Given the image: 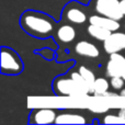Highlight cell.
<instances>
[{
	"mask_svg": "<svg viewBox=\"0 0 125 125\" xmlns=\"http://www.w3.org/2000/svg\"><path fill=\"white\" fill-rule=\"evenodd\" d=\"M75 52L77 55L88 58H97L100 56V50L89 41H79L75 45Z\"/></svg>",
	"mask_w": 125,
	"mask_h": 125,
	"instance_id": "cell-7",
	"label": "cell"
},
{
	"mask_svg": "<svg viewBox=\"0 0 125 125\" xmlns=\"http://www.w3.org/2000/svg\"><path fill=\"white\" fill-rule=\"evenodd\" d=\"M110 59H112L117 65L122 73V77L125 80V56L121 55L120 53H113V54H110Z\"/></svg>",
	"mask_w": 125,
	"mask_h": 125,
	"instance_id": "cell-16",
	"label": "cell"
},
{
	"mask_svg": "<svg viewBox=\"0 0 125 125\" xmlns=\"http://www.w3.org/2000/svg\"><path fill=\"white\" fill-rule=\"evenodd\" d=\"M117 114L120 115V116L122 117V119H124L125 120V108H121L119 110V113H117Z\"/></svg>",
	"mask_w": 125,
	"mask_h": 125,
	"instance_id": "cell-22",
	"label": "cell"
},
{
	"mask_svg": "<svg viewBox=\"0 0 125 125\" xmlns=\"http://www.w3.org/2000/svg\"><path fill=\"white\" fill-rule=\"evenodd\" d=\"M65 18L67 21L75 24H82L87 21V14L80 8L68 7L65 11Z\"/></svg>",
	"mask_w": 125,
	"mask_h": 125,
	"instance_id": "cell-10",
	"label": "cell"
},
{
	"mask_svg": "<svg viewBox=\"0 0 125 125\" xmlns=\"http://www.w3.org/2000/svg\"><path fill=\"white\" fill-rule=\"evenodd\" d=\"M70 77L75 80L76 83H77L78 86L81 88V90L83 91L84 93H87V94H88V93H90V87H89L88 82L84 80V78L80 75L79 71H73V73H70Z\"/></svg>",
	"mask_w": 125,
	"mask_h": 125,
	"instance_id": "cell-15",
	"label": "cell"
},
{
	"mask_svg": "<svg viewBox=\"0 0 125 125\" xmlns=\"http://www.w3.org/2000/svg\"><path fill=\"white\" fill-rule=\"evenodd\" d=\"M21 24L26 32L40 37H45L52 33L54 23L51 18L39 12H25L22 15Z\"/></svg>",
	"mask_w": 125,
	"mask_h": 125,
	"instance_id": "cell-1",
	"label": "cell"
},
{
	"mask_svg": "<svg viewBox=\"0 0 125 125\" xmlns=\"http://www.w3.org/2000/svg\"><path fill=\"white\" fill-rule=\"evenodd\" d=\"M124 83H125V80L121 76H115V77L110 78V84L114 90H121V89H123Z\"/></svg>",
	"mask_w": 125,
	"mask_h": 125,
	"instance_id": "cell-19",
	"label": "cell"
},
{
	"mask_svg": "<svg viewBox=\"0 0 125 125\" xmlns=\"http://www.w3.org/2000/svg\"><path fill=\"white\" fill-rule=\"evenodd\" d=\"M121 97H123V98H125V88H123V89H121L120 90V93H119Z\"/></svg>",
	"mask_w": 125,
	"mask_h": 125,
	"instance_id": "cell-23",
	"label": "cell"
},
{
	"mask_svg": "<svg viewBox=\"0 0 125 125\" xmlns=\"http://www.w3.org/2000/svg\"><path fill=\"white\" fill-rule=\"evenodd\" d=\"M103 48L109 55L125 50V33L116 31L112 32V34L103 42Z\"/></svg>",
	"mask_w": 125,
	"mask_h": 125,
	"instance_id": "cell-5",
	"label": "cell"
},
{
	"mask_svg": "<svg viewBox=\"0 0 125 125\" xmlns=\"http://www.w3.org/2000/svg\"><path fill=\"white\" fill-rule=\"evenodd\" d=\"M42 54H43V56H45L46 58H52V57L54 56V53H53L52 51H47V50L42 51Z\"/></svg>",
	"mask_w": 125,
	"mask_h": 125,
	"instance_id": "cell-20",
	"label": "cell"
},
{
	"mask_svg": "<svg viewBox=\"0 0 125 125\" xmlns=\"http://www.w3.org/2000/svg\"><path fill=\"white\" fill-rule=\"evenodd\" d=\"M78 71L80 73V75L84 78L87 82H88L89 87H90V93H92V90H93V84H94V81H95V76H94V73L91 70L90 68L86 66H80Z\"/></svg>",
	"mask_w": 125,
	"mask_h": 125,
	"instance_id": "cell-14",
	"label": "cell"
},
{
	"mask_svg": "<svg viewBox=\"0 0 125 125\" xmlns=\"http://www.w3.org/2000/svg\"><path fill=\"white\" fill-rule=\"evenodd\" d=\"M76 35H77V32H76L75 28L70 24H64V25L59 26L56 31L57 40L65 44L73 42L76 39Z\"/></svg>",
	"mask_w": 125,
	"mask_h": 125,
	"instance_id": "cell-9",
	"label": "cell"
},
{
	"mask_svg": "<svg viewBox=\"0 0 125 125\" xmlns=\"http://www.w3.org/2000/svg\"><path fill=\"white\" fill-rule=\"evenodd\" d=\"M56 111L50 108L37 109L33 111L30 116V122L32 124H52L56 121Z\"/></svg>",
	"mask_w": 125,
	"mask_h": 125,
	"instance_id": "cell-6",
	"label": "cell"
},
{
	"mask_svg": "<svg viewBox=\"0 0 125 125\" xmlns=\"http://www.w3.org/2000/svg\"><path fill=\"white\" fill-rule=\"evenodd\" d=\"M111 87L110 81L104 77H99L95 79L94 84H93L92 93L94 97H104L106 92L109 91V88Z\"/></svg>",
	"mask_w": 125,
	"mask_h": 125,
	"instance_id": "cell-13",
	"label": "cell"
},
{
	"mask_svg": "<svg viewBox=\"0 0 125 125\" xmlns=\"http://www.w3.org/2000/svg\"><path fill=\"white\" fill-rule=\"evenodd\" d=\"M54 89L57 94L59 95H67V97L73 98L87 95V93H84L81 90V88L76 83V81L71 77L57 78L54 82Z\"/></svg>",
	"mask_w": 125,
	"mask_h": 125,
	"instance_id": "cell-2",
	"label": "cell"
},
{
	"mask_svg": "<svg viewBox=\"0 0 125 125\" xmlns=\"http://www.w3.org/2000/svg\"><path fill=\"white\" fill-rule=\"evenodd\" d=\"M56 124H86L87 120L83 115L77 113H61L57 115Z\"/></svg>",
	"mask_w": 125,
	"mask_h": 125,
	"instance_id": "cell-11",
	"label": "cell"
},
{
	"mask_svg": "<svg viewBox=\"0 0 125 125\" xmlns=\"http://www.w3.org/2000/svg\"><path fill=\"white\" fill-rule=\"evenodd\" d=\"M89 23L103 26V28L111 30L112 32H115V31H117L121 28V24H120V22L117 21V20L104 17V15H101V14H99V13L91 15V17L89 18Z\"/></svg>",
	"mask_w": 125,
	"mask_h": 125,
	"instance_id": "cell-8",
	"label": "cell"
},
{
	"mask_svg": "<svg viewBox=\"0 0 125 125\" xmlns=\"http://www.w3.org/2000/svg\"><path fill=\"white\" fill-rule=\"evenodd\" d=\"M102 123L104 124H125V120L122 119L119 114H105L102 119Z\"/></svg>",
	"mask_w": 125,
	"mask_h": 125,
	"instance_id": "cell-18",
	"label": "cell"
},
{
	"mask_svg": "<svg viewBox=\"0 0 125 125\" xmlns=\"http://www.w3.org/2000/svg\"><path fill=\"white\" fill-rule=\"evenodd\" d=\"M94 10L99 14L117 21L124 17L120 7V0H94Z\"/></svg>",
	"mask_w": 125,
	"mask_h": 125,
	"instance_id": "cell-3",
	"label": "cell"
},
{
	"mask_svg": "<svg viewBox=\"0 0 125 125\" xmlns=\"http://www.w3.org/2000/svg\"><path fill=\"white\" fill-rule=\"evenodd\" d=\"M110 108H109L108 104H106L105 102L101 101V100L94 102V103H91L90 105H89V110L94 113H104V112H106Z\"/></svg>",
	"mask_w": 125,
	"mask_h": 125,
	"instance_id": "cell-17",
	"label": "cell"
},
{
	"mask_svg": "<svg viewBox=\"0 0 125 125\" xmlns=\"http://www.w3.org/2000/svg\"><path fill=\"white\" fill-rule=\"evenodd\" d=\"M120 7H121V11L125 15V0H120Z\"/></svg>",
	"mask_w": 125,
	"mask_h": 125,
	"instance_id": "cell-21",
	"label": "cell"
},
{
	"mask_svg": "<svg viewBox=\"0 0 125 125\" xmlns=\"http://www.w3.org/2000/svg\"><path fill=\"white\" fill-rule=\"evenodd\" d=\"M87 32H88V34L91 37H93L94 40H98V41H101V42H104L112 34V31L111 30L103 28V26L95 25V24H90L88 26V29H87Z\"/></svg>",
	"mask_w": 125,
	"mask_h": 125,
	"instance_id": "cell-12",
	"label": "cell"
},
{
	"mask_svg": "<svg viewBox=\"0 0 125 125\" xmlns=\"http://www.w3.org/2000/svg\"><path fill=\"white\" fill-rule=\"evenodd\" d=\"M22 62L14 52L2 47L1 50V71L3 73H20L22 71Z\"/></svg>",
	"mask_w": 125,
	"mask_h": 125,
	"instance_id": "cell-4",
	"label": "cell"
}]
</instances>
